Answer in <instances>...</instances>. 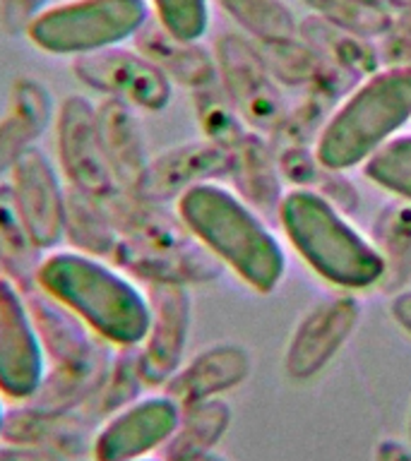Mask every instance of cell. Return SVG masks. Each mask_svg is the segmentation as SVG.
I'll use <instances>...</instances> for the list:
<instances>
[{
	"label": "cell",
	"instance_id": "7dc6e473",
	"mask_svg": "<svg viewBox=\"0 0 411 461\" xmlns=\"http://www.w3.org/2000/svg\"><path fill=\"white\" fill-rule=\"evenodd\" d=\"M0 276H3V274H0Z\"/></svg>",
	"mask_w": 411,
	"mask_h": 461
},
{
	"label": "cell",
	"instance_id": "7bdbcfd3",
	"mask_svg": "<svg viewBox=\"0 0 411 461\" xmlns=\"http://www.w3.org/2000/svg\"><path fill=\"white\" fill-rule=\"evenodd\" d=\"M197 461H229V459H224L222 454H216V452H209L207 456H202V459H197Z\"/></svg>",
	"mask_w": 411,
	"mask_h": 461
},
{
	"label": "cell",
	"instance_id": "8992f818",
	"mask_svg": "<svg viewBox=\"0 0 411 461\" xmlns=\"http://www.w3.org/2000/svg\"><path fill=\"white\" fill-rule=\"evenodd\" d=\"M216 79L252 132L269 137L287 115L281 86L272 77L260 46L241 32H222L212 46Z\"/></svg>",
	"mask_w": 411,
	"mask_h": 461
},
{
	"label": "cell",
	"instance_id": "ac0fdd59",
	"mask_svg": "<svg viewBox=\"0 0 411 461\" xmlns=\"http://www.w3.org/2000/svg\"><path fill=\"white\" fill-rule=\"evenodd\" d=\"M58 106L49 86L34 77H17L10 86V106L0 118V176L32 149L56 122Z\"/></svg>",
	"mask_w": 411,
	"mask_h": 461
},
{
	"label": "cell",
	"instance_id": "ab89813d",
	"mask_svg": "<svg viewBox=\"0 0 411 461\" xmlns=\"http://www.w3.org/2000/svg\"><path fill=\"white\" fill-rule=\"evenodd\" d=\"M375 461H411V445L399 439H382L375 447Z\"/></svg>",
	"mask_w": 411,
	"mask_h": 461
},
{
	"label": "cell",
	"instance_id": "484cf974",
	"mask_svg": "<svg viewBox=\"0 0 411 461\" xmlns=\"http://www.w3.org/2000/svg\"><path fill=\"white\" fill-rule=\"evenodd\" d=\"M277 164L284 183L296 190H308L327 202H332L342 214L359 212L361 197L352 180L346 178L344 171H334L317 158L313 147H291L277 154Z\"/></svg>",
	"mask_w": 411,
	"mask_h": 461
},
{
	"label": "cell",
	"instance_id": "60d3db41",
	"mask_svg": "<svg viewBox=\"0 0 411 461\" xmlns=\"http://www.w3.org/2000/svg\"><path fill=\"white\" fill-rule=\"evenodd\" d=\"M7 396L3 394V392H0V438H3V428H5V416H7V409H10V406H7Z\"/></svg>",
	"mask_w": 411,
	"mask_h": 461
},
{
	"label": "cell",
	"instance_id": "1f68e13d",
	"mask_svg": "<svg viewBox=\"0 0 411 461\" xmlns=\"http://www.w3.org/2000/svg\"><path fill=\"white\" fill-rule=\"evenodd\" d=\"M193 111L197 128L202 130L205 140L219 144L224 149L231 151L251 132V128L245 125V121L241 118L236 106L231 104L229 96L224 94L219 82L193 92Z\"/></svg>",
	"mask_w": 411,
	"mask_h": 461
},
{
	"label": "cell",
	"instance_id": "d4e9b609",
	"mask_svg": "<svg viewBox=\"0 0 411 461\" xmlns=\"http://www.w3.org/2000/svg\"><path fill=\"white\" fill-rule=\"evenodd\" d=\"M43 250L29 233L20 209L14 204L10 183H0V274L10 279L22 294L36 288V276L41 269Z\"/></svg>",
	"mask_w": 411,
	"mask_h": 461
},
{
	"label": "cell",
	"instance_id": "9a60e30c",
	"mask_svg": "<svg viewBox=\"0 0 411 461\" xmlns=\"http://www.w3.org/2000/svg\"><path fill=\"white\" fill-rule=\"evenodd\" d=\"M229 171L231 151L202 137L195 142L176 144L151 157L132 185V193L144 200L166 204L178 200L180 194L193 187L229 178Z\"/></svg>",
	"mask_w": 411,
	"mask_h": 461
},
{
	"label": "cell",
	"instance_id": "f35d334b",
	"mask_svg": "<svg viewBox=\"0 0 411 461\" xmlns=\"http://www.w3.org/2000/svg\"><path fill=\"white\" fill-rule=\"evenodd\" d=\"M389 315H392V320H395L406 334H411V288H404V291L392 295Z\"/></svg>",
	"mask_w": 411,
	"mask_h": 461
},
{
	"label": "cell",
	"instance_id": "f1b7e54d",
	"mask_svg": "<svg viewBox=\"0 0 411 461\" xmlns=\"http://www.w3.org/2000/svg\"><path fill=\"white\" fill-rule=\"evenodd\" d=\"M215 5L255 43L281 41L298 32V17L284 0H215Z\"/></svg>",
	"mask_w": 411,
	"mask_h": 461
},
{
	"label": "cell",
	"instance_id": "ee69618b",
	"mask_svg": "<svg viewBox=\"0 0 411 461\" xmlns=\"http://www.w3.org/2000/svg\"><path fill=\"white\" fill-rule=\"evenodd\" d=\"M137 461H161L159 456H147V459H137Z\"/></svg>",
	"mask_w": 411,
	"mask_h": 461
},
{
	"label": "cell",
	"instance_id": "cb8c5ba5",
	"mask_svg": "<svg viewBox=\"0 0 411 461\" xmlns=\"http://www.w3.org/2000/svg\"><path fill=\"white\" fill-rule=\"evenodd\" d=\"M370 243L382 259L378 291L395 295L411 281V202L389 200L370 223Z\"/></svg>",
	"mask_w": 411,
	"mask_h": 461
},
{
	"label": "cell",
	"instance_id": "7c38bea8",
	"mask_svg": "<svg viewBox=\"0 0 411 461\" xmlns=\"http://www.w3.org/2000/svg\"><path fill=\"white\" fill-rule=\"evenodd\" d=\"M10 190L36 245L56 250L63 243L68 183L56 161L34 144L10 171Z\"/></svg>",
	"mask_w": 411,
	"mask_h": 461
},
{
	"label": "cell",
	"instance_id": "30bf717a",
	"mask_svg": "<svg viewBox=\"0 0 411 461\" xmlns=\"http://www.w3.org/2000/svg\"><path fill=\"white\" fill-rule=\"evenodd\" d=\"M180 403L161 394L140 396L106 416L96 428L92 461H137L159 456L178 428Z\"/></svg>",
	"mask_w": 411,
	"mask_h": 461
},
{
	"label": "cell",
	"instance_id": "7402d4cb",
	"mask_svg": "<svg viewBox=\"0 0 411 461\" xmlns=\"http://www.w3.org/2000/svg\"><path fill=\"white\" fill-rule=\"evenodd\" d=\"M96 121H99L104 151H106L115 178L123 187L132 190L140 173L151 158L147 140H144L142 122L137 118V108L125 101L104 96L96 104Z\"/></svg>",
	"mask_w": 411,
	"mask_h": 461
},
{
	"label": "cell",
	"instance_id": "5b68a950",
	"mask_svg": "<svg viewBox=\"0 0 411 461\" xmlns=\"http://www.w3.org/2000/svg\"><path fill=\"white\" fill-rule=\"evenodd\" d=\"M150 20V0H63L50 3L24 36L41 53L79 58L135 41Z\"/></svg>",
	"mask_w": 411,
	"mask_h": 461
},
{
	"label": "cell",
	"instance_id": "4dcf8cb0",
	"mask_svg": "<svg viewBox=\"0 0 411 461\" xmlns=\"http://www.w3.org/2000/svg\"><path fill=\"white\" fill-rule=\"evenodd\" d=\"M339 99L327 92H303V99L294 108H288L281 118L279 128L267 137L272 144L274 154L291 147H315L317 135L323 132L324 122L332 115Z\"/></svg>",
	"mask_w": 411,
	"mask_h": 461
},
{
	"label": "cell",
	"instance_id": "e0dca14e",
	"mask_svg": "<svg viewBox=\"0 0 411 461\" xmlns=\"http://www.w3.org/2000/svg\"><path fill=\"white\" fill-rule=\"evenodd\" d=\"M251 353L238 344H215L178 367L164 392L183 406L224 396L241 387L251 375Z\"/></svg>",
	"mask_w": 411,
	"mask_h": 461
},
{
	"label": "cell",
	"instance_id": "4fadbf2b",
	"mask_svg": "<svg viewBox=\"0 0 411 461\" xmlns=\"http://www.w3.org/2000/svg\"><path fill=\"white\" fill-rule=\"evenodd\" d=\"M118 269L144 286H200L224 274V265L195 238L183 243H140L118 238L114 255Z\"/></svg>",
	"mask_w": 411,
	"mask_h": 461
},
{
	"label": "cell",
	"instance_id": "4316f807",
	"mask_svg": "<svg viewBox=\"0 0 411 461\" xmlns=\"http://www.w3.org/2000/svg\"><path fill=\"white\" fill-rule=\"evenodd\" d=\"M231 425V406L222 396L190 403L180 411V420L171 439L159 452L161 461H197L215 452Z\"/></svg>",
	"mask_w": 411,
	"mask_h": 461
},
{
	"label": "cell",
	"instance_id": "2e32d148",
	"mask_svg": "<svg viewBox=\"0 0 411 461\" xmlns=\"http://www.w3.org/2000/svg\"><path fill=\"white\" fill-rule=\"evenodd\" d=\"M99 420L85 411H43L29 403L7 409L3 439L39 447L70 461L92 459Z\"/></svg>",
	"mask_w": 411,
	"mask_h": 461
},
{
	"label": "cell",
	"instance_id": "74e56055",
	"mask_svg": "<svg viewBox=\"0 0 411 461\" xmlns=\"http://www.w3.org/2000/svg\"><path fill=\"white\" fill-rule=\"evenodd\" d=\"M0 461H70L60 454L46 452L39 447L22 445V442H10L0 438Z\"/></svg>",
	"mask_w": 411,
	"mask_h": 461
},
{
	"label": "cell",
	"instance_id": "836d02e7",
	"mask_svg": "<svg viewBox=\"0 0 411 461\" xmlns=\"http://www.w3.org/2000/svg\"><path fill=\"white\" fill-rule=\"evenodd\" d=\"M363 176L399 200L411 202V135H395L363 164Z\"/></svg>",
	"mask_w": 411,
	"mask_h": 461
},
{
	"label": "cell",
	"instance_id": "3957f363",
	"mask_svg": "<svg viewBox=\"0 0 411 461\" xmlns=\"http://www.w3.org/2000/svg\"><path fill=\"white\" fill-rule=\"evenodd\" d=\"M277 223L303 262L327 284L346 291L378 288L382 259L370 238L359 233L332 202L291 187L277 212Z\"/></svg>",
	"mask_w": 411,
	"mask_h": 461
},
{
	"label": "cell",
	"instance_id": "6da1fadb",
	"mask_svg": "<svg viewBox=\"0 0 411 461\" xmlns=\"http://www.w3.org/2000/svg\"><path fill=\"white\" fill-rule=\"evenodd\" d=\"M36 286L75 312L114 348L142 344L150 301L132 276L114 262L78 250H53L41 262Z\"/></svg>",
	"mask_w": 411,
	"mask_h": 461
},
{
	"label": "cell",
	"instance_id": "f6af8a7d",
	"mask_svg": "<svg viewBox=\"0 0 411 461\" xmlns=\"http://www.w3.org/2000/svg\"><path fill=\"white\" fill-rule=\"evenodd\" d=\"M409 445H411V409H409Z\"/></svg>",
	"mask_w": 411,
	"mask_h": 461
},
{
	"label": "cell",
	"instance_id": "277c9868",
	"mask_svg": "<svg viewBox=\"0 0 411 461\" xmlns=\"http://www.w3.org/2000/svg\"><path fill=\"white\" fill-rule=\"evenodd\" d=\"M411 121V65L385 68L361 79L339 101L315 140L317 158L334 171L363 166Z\"/></svg>",
	"mask_w": 411,
	"mask_h": 461
},
{
	"label": "cell",
	"instance_id": "52a82bcc",
	"mask_svg": "<svg viewBox=\"0 0 411 461\" xmlns=\"http://www.w3.org/2000/svg\"><path fill=\"white\" fill-rule=\"evenodd\" d=\"M53 128H56L58 168L63 173L68 187L101 202L114 197L123 185L115 178L104 151L96 104L79 94L65 96L58 104Z\"/></svg>",
	"mask_w": 411,
	"mask_h": 461
},
{
	"label": "cell",
	"instance_id": "8fae6325",
	"mask_svg": "<svg viewBox=\"0 0 411 461\" xmlns=\"http://www.w3.org/2000/svg\"><path fill=\"white\" fill-rule=\"evenodd\" d=\"M361 322V303L337 294L315 303L296 324L284 351V370L294 382H308L330 366Z\"/></svg>",
	"mask_w": 411,
	"mask_h": 461
},
{
	"label": "cell",
	"instance_id": "d6a6232c",
	"mask_svg": "<svg viewBox=\"0 0 411 461\" xmlns=\"http://www.w3.org/2000/svg\"><path fill=\"white\" fill-rule=\"evenodd\" d=\"M301 3L308 7L310 14L320 20L332 22L373 41L385 34L392 20V10L378 0H301Z\"/></svg>",
	"mask_w": 411,
	"mask_h": 461
},
{
	"label": "cell",
	"instance_id": "8d00e7d4",
	"mask_svg": "<svg viewBox=\"0 0 411 461\" xmlns=\"http://www.w3.org/2000/svg\"><path fill=\"white\" fill-rule=\"evenodd\" d=\"M50 5V0H0V27L10 36L27 34L29 24Z\"/></svg>",
	"mask_w": 411,
	"mask_h": 461
},
{
	"label": "cell",
	"instance_id": "83f0119b",
	"mask_svg": "<svg viewBox=\"0 0 411 461\" xmlns=\"http://www.w3.org/2000/svg\"><path fill=\"white\" fill-rule=\"evenodd\" d=\"M118 238L121 236L115 230V223L108 214L106 204L68 187L63 240L70 245V250L85 252V255L111 262Z\"/></svg>",
	"mask_w": 411,
	"mask_h": 461
},
{
	"label": "cell",
	"instance_id": "b9f144b4",
	"mask_svg": "<svg viewBox=\"0 0 411 461\" xmlns=\"http://www.w3.org/2000/svg\"><path fill=\"white\" fill-rule=\"evenodd\" d=\"M385 5L389 7V10H399V7H406L411 5V0H382Z\"/></svg>",
	"mask_w": 411,
	"mask_h": 461
},
{
	"label": "cell",
	"instance_id": "ffe728a7",
	"mask_svg": "<svg viewBox=\"0 0 411 461\" xmlns=\"http://www.w3.org/2000/svg\"><path fill=\"white\" fill-rule=\"evenodd\" d=\"M137 50H142L171 85H180L197 92L209 85H216V63L212 49L202 41H186L169 34L154 17H151L132 41Z\"/></svg>",
	"mask_w": 411,
	"mask_h": 461
},
{
	"label": "cell",
	"instance_id": "44dd1931",
	"mask_svg": "<svg viewBox=\"0 0 411 461\" xmlns=\"http://www.w3.org/2000/svg\"><path fill=\"white\" fill-rule=\"evenodd\" d=\"M258 46L279 86L298 89L301 94L317 89V92H327L342 101L353 86L359 85L324 63L308 43L298 39V34L291 39H281V41L258 43Z\"/></svg>",
	"mask_w": 411,
	"mask_h": 461
},
{
	"label": "cell",
	"instance_id": "bcb514c9",
	"mask_svg": "<svg viewBox=\"0 0 411 461\" xmlns=\"http://www.w3.org/2000/svg\"><path fill=\"white\" fill-rule=\"evenodd\" d=\"M378 3H382V0H378Z\"/></svg>",
	"mask_w": 411,
	"mask_h": 461
},
{
	"label": "cell",
	"instance_id": "f546056e",
	"mask_svg": "<svg viewBox=\"0 0 411 461\" xmlns=\"http://www.w3.org/2000/svg\"><path fill=\"white\" fill-rule=\"evenodd\" d=\"M144 387H147V382H144L142 366H140V348L137 346L115 348L106 380L87 413L101 423L106 416L137 402L142 396Z\"/></svg>",
	"mask_w": 411,
	"mask_h": 461
},
{
	"label": "cell",
	"instance_id": "9c48e42d",
	"mask_svg": "<svg viewBox=\"0 0 411 461\" xmlns=\"http://www.w3.org/2000/svg\"><path fill=\"white\" fill-rule=\"evenodd\" d=\"M49 358L36 331L27 295L0 276V392L7 402L24 403L39 392Z\"/></svg>",
	"mask_w": 411,
	"mask_h": 461
},
{
	"label": "cell",
	"instance_id": "603a6c76",
	"mask_svg": "<svg viewBox=\"0 0 411 461\" xmlns=\"http://www.w3.org/2000/svg\"><path fill=\"white\" fill-rule=\"evenodd\" d=\"M298 39L308 43L324 63L332 65L353 82L370 77L373 72L382 68L380 53H378V41L366 39V36L349 32L344 27H337L332 22H324L315 14L298 17Z\"/></svg>",
	"mask_w": 411,
	"mask_h": 461
},
{
	"label": "cell",
	"instance_id": "e575fe53",
	"mask_svg": "<svg viewBox=\"0 0 411 461\" xmlns=\"http://www.w3.org/2000/svg\"><path fill=\"white\" fill-rule=\"evenodd\" d=\"M151 17L169 32V34L202 41L209 32V0H150Z\"/></svg>",
	"mask_w": 411,
	"mask_h": 461
},
{
	"label": "cell",
	"instance_id": "5bb4252c",
	"mask_svg": "<svg viewBox=\"0 0 411 461\" xmlns=\"http://www.w3.org/2000/svg\"><path fill=\"white\" fill-rule=\"evenodd\" d=\"M150 301V327L140 348L147 387H161L178 373L186 358L193 301L186 286H144Z\"/></svg>",
	"mask_w": 411,
	"mask_h": 461
},
{
	"label": "cell",
	"instance_id": "ba28073f",
	"mask_svg": "<svg viewBox=\"0 0 411 461\" xmlns=\"http://www.w3.org/2000/svg\"><path fill=\"white\" fill-rule=\"evenodd\" d=\"M72 75L92 92L130 104L137 111L159 113L173 99L171 79L135 46L114 49L72 58Z\"/></svg>",
	"mask_w": 411,
	"mask_h": 461
},
{
	"label": "cell",
	"instance_id": "7a4b0ae2",
	"mask_svg": "<svg viewBox=\"0 0 411 461\" xmlns=\"http://www.w3.org/2000/svg\"><path fill=\"white\" fill-rule=\"evenodd\" d=\"M176 214L190 236L252 291L272 294L279 286L287 255L265 219L233 190L219 183L193 187L176 200Z\"/></svg>",
	"mask_w": 411,
	"mask_h": 461
},
{
	"label": "cell",
	"instance_id": "d6986e66",
	"mask_svg": "<svg viewBox=\"0 0 411 461\" xmlns=\"http://www.w3.org/2000/svg\"><path fill=\"white\" fill-rule=\"evenodd\" d=\"M229 180L233 193L241 200L258 212L262 219H274L284 200V178L277 164L272 144L260 132H248L241 142L231 149V171Z\"/></svg>",
	"mask_w": 411,
	"mask_h": 461
},
{
	"label": "cell",
	"instance_id": "d590c367",
	"mask_svg": "<svg viewBox=\"0 0 411 461\" xmlns=\"http://www.w3.org/2000/svg\"><path fill=\"white\" fill-rule=\"evenodd\" d=\"M378 53L385 68L411 65V5L392 10L385 34L378 39Z\"/></svg>",
	"mask_w": 411,
	"mask_h": 461
}]
</instances>
